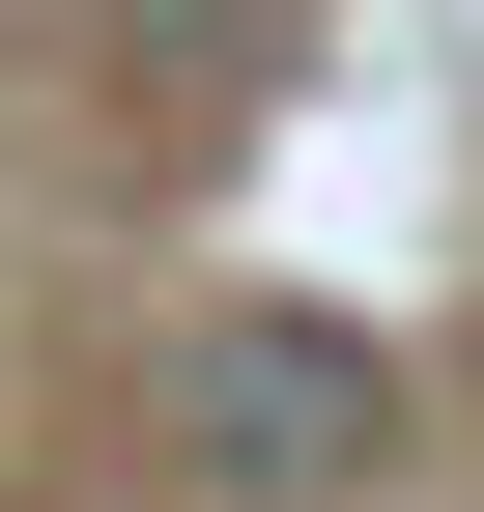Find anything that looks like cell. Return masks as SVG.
Listing matches in <instances>:
<instances>
[{
  "label": "cell",
  "instance_id": "1",
  "mask_svg": "<svg viewBox=\"0 0 484 512\" xmlns=\"http://www.w3.org/2000/svg\"><path fill=\"white\" fill-rule=\"evenodd\" d=\"M171 427H200V484H228V512H342V484L399 456V370L342 342V313H228V342L171 370Z\"/></svg>",
  "mask_w": 484,
  "mask_h": 512
}]
</instances>
